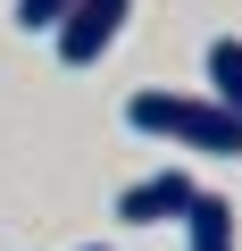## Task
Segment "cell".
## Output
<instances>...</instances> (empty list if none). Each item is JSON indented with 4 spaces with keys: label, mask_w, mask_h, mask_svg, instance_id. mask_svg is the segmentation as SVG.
<instances>
[{
    "label": "cell",
    "mask_w": 242,
    "mask_h": 251,
    "mask_svg": "<svg viewBox=\"0 0 242 251\" xmlns=\"http://www.w3.org/2000/svg\"><path fill=\"white\" fill-rule=\"evenodd\" d=\"M126 126L151 143H176V151H200V159H242V117L217 100V92H134L126 100Z\"/></svg>",
    "instance_id": "6da1fadb"
},
{
    "label": "cell",
    "mask_w": 242,
    "mask_h": 251,
    "mask_svg": "<svg viewBox=\"0 0 242 251\" xmlns=\"http://www.w3.org/2000/svg\"><path fill=\"white\" fill-rule=\"evenodd\" d=\"M126 17H134V0H75V9L50 25V42H59V59H67V67H100V59H109V42L126 34Z\"/></svg>",
    "instance_id": "7a4b0ae2"
},
{
    "label": "cell",
    "mask_w": 242,
    "mask_h": 251,
    "mask_svg": "<svg viewBox=\"0 0 242 251\" xmlns=\"http://www.w3.org/2000/svg\"><path fill=\"white\" fill-rule=\"evenodd\" d=\"M192 193H200V184H192L184 168H159V176H142V184L117 193V218H126V226H176Z\"/></svg>",
    "instance_id": "3957f363"
},
{
    "label": "cell",
    "mask_w": 242,
    "mask_h": 251,
    "mask_svg": "<svg viewBox=\"0 0 242 251\" xmlns=\"http://www.w3.org/2000/svg\"><path fill=\"white\" fill-rule=\"evenodd\" d=\"M176 226H184V251H234V201L225 193H192Z\"/></svg>",
    "instance_id": "277c9868"
},
{
    "label": "cell",
    "mask_w": 242,
    "mask_h": 251,
    "mask_svg": "<svg viewBox=\"0 0 242 251\" xmlns=\"http://www.w3.org/2000/svg\"><path fill=\"white\" fill-rule=\"evenodd\" d=\"M209 92L242 117V34H217L209 42Z\"/></svg>",
    "instance_id": "5b68a950"
},
{
    "label": "cell",
    "mask_w": 242,
    "mask_h": 251,
    "mask_svg": "<svg viewBox=\"0 0 242 251\" xmlns=\"http://www.w3.org/2000/svg\"><path fill=\"white\" fill-rule=\"evenodd\" d=\"M67 9H75V0H17V25H25V34H50Z\"/></svg>",
    "instance_id": "8992f818"
},
{
    "label": "cell",
    "mask_w": 242,
    "mask_h": 251,
    "mask_svg": "<svg viewBox=\"0 0 242 251\" xmlns=\"http://www.w3.org/2000/svg\"><path fill=\"white\" fill-rule=\"evenodd\" d=\"M84 251H109V243H84Z\"/></svg>",
    "instance_id": "52a82bcc"
}]
</instances>
